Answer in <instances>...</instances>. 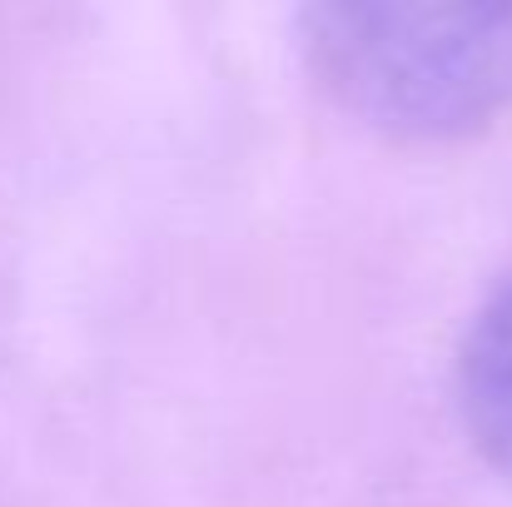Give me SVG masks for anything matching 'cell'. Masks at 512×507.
Masks as SVG:
<instances>
[{"label": "cell", "instance_id": "6da1fadb", "mask_svg": "<svg viewBox=\"0 0 512 507\" xmlns=\"http://www.w3.org/2000/svg\"><path fill=\"white\" fill-rule=\"evenodd\" d=\"M309 75L353 120L403 140H458L512 110V5H309Z\"/></svg>", "mask_w": 512, "mask_h": 507}, {"label": "cell", "instance_id": "7a4b0ae2", "mask_svg": "<svg viewBox=\"0 0 512 507\" xmlns=\"http://www.w3.org/2000/svg\"><path fill=\"white\" fill-rule=\"evenodd\" d=\"M458 408L483 463L512 483V274L478 309L458 348Z\"/></svg>", "mask_w": 512, "mask_h": 507}]
</instances>
